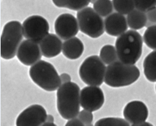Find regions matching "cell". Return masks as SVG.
Wrapping results in <instances>:
<instances>
[{"instance_id": "obj_12", "label": "cell", "mask_w": 156, "mask_h": 126, "mask_svg": "<svg viewBox=\"0 0 156 126\" xmlns=\"http://www.w3.org/2000/svg\"><path fill=\"white\" fill-rule=\"evenodd\" d=\"M18 60L25 66H32L42 58L40 46L34 41L25 40L21 43L17 52Z\"/></svg>"}, {"instance_id": "obj_21", "label": "cell", "mask_w": 156, "mask_h": 126, "mask_svg": "<svg viewBox=\"0 0 156 126\" xmlns=\"http://www.w3.org/2000/svg\"><path fill=\"white\" fill-rule=\"evenodd\" d=\"M93 9L100 16L107 17L112 13L113 2L110 0H98L93 3Z\"/></svg>"}, {"instance_id": "obj_10", "label": "cell", "mask_w": 156, "mask_h": 126, "mask_svg": "<svg viewBox=\"0 0 156 126\" xmlns=\"http://www.w3.org/2000/svg\"><path fill=\"white\" fill-rule=\"evenodd\" d=\"M104 102V93L99 86H87L81 91L80 103L84 110L96 111L102 107Z\"/></svg>"}, {"instance_id": "obj_2", "label": "cell", "mask_w": 156, "mask_h": 126, "mask_svg": "<svg viewBox=\"0 0 156 126\" xmlns=\"http://www.w3.org/2000/svg\"><path fill=\"white\" fill-rule=\"evenodd\" d=\"M143 38L136 31L129 30L116 38L115 48L119 60L123 63L134 65L142 54Z\"/></svg>"}, {"instance_id": "obj_1", "label": "cell", "mask_w": 156, "mask_h": 126, "mask_svg": "<svg viewBox=\"0 0 156 126\" xmlns=\"http://www.w3.org/2000/svg\"><path fill=\"white\" fill-rule=\"evenodd\" d=\"M80 88L76 83L62 84L57 90V108L66 120L76 119L80 112Z\"/></svg>"}, {"instance_id": "obj_30", "label": "cell", "mask_w": 156, "mask_h": 126, "mask_svg": "<svg viewBox=\"0 0 156 126\" xmlns=\"http://www.w3.org/2000/svg\"><path fill=\"white\" fill-rule=\"evenodd\" d=\"M132 126H154L151 123L148 122H143L142 124H135V125H132Z\"/></svg>"}, {"instance_id": "obj_29", "label": "cell", "mask_w": 156, "mask_h": 126, "mask_svg": "<svg viewBox=\"0 0 156 126\" xmlns=\"http://www.w3.org/2000/svg\"><path fill=\"white\" fill-rule=\"evenodd\" d=\"M60 78L62 82V84L64 83H67L71 82V77L69 74H68L67 73H62L60 75Z\"/></svg>"}, {"instance_id": "obj_20", "label": "cell", "mask_w": 156, "mask_h": 126, "mask_svg": "<svg viewBox=\"0 0 156 126\" xmlns=\"http://www.w3.org/2000/svg\"><path fill=\"white\" fill-rule=\"evenodd\" d=\"M100 57L106 64L110 65L118 61L119 58L115 47L112 45H105L100 51Z\"/></svg>"}, {"instance_id": "obj_5", "label": "cell", "mask_w": 156, "mask_h": 126, "mask_svg": "<svg viewBox=\"0 0 156 126\" xmlns=\"http://www.w3.org/2000/svg\"><path fill=\"white\" fill-rule=\"evenodd\" d=\"M23 28L18 21H11L4 26L1 36V57L12 59L17 54L23 40Z\"/></svg>"}, {"instance_id": "obj_15", "label": "cell", "mask_w": 156, "mask_h": 126, "mask_svg": "<svg viewBox=\"0 0 156 126\" xmlns=\"http://www.w3.org/2000/svg\"><path fill=\"white\" fill-rule=\"evenodd\" d=\"M43 56L47 58L56 57L62 51L63 44L57 35L50 34L39 44Z\"/></svg>"}, {"instance_id": "obj_25", "label": "cell", "mask_w": 156, "mask_h": 126, "mask_svg": "<svg viewBox=\"0 0 156 126\" xmlns=\"http://www.w3.org/2000/svg\"><path fill=\"white\" fill-rule=\"evenodd\" d=\"M134 2L136 9L145 13L156 8V0H135Z\"/></svg>"}, {"instance_id": "obj_18", "label": "cell", "mask_w": 156, "mask_h": 126, "mask_svg": "<svg viewBox=\"0 0 156 126\" xmlns=\"http://www.w3.org/2000/svg\"><path fill=\"white\" fill-rule=\"evenodd\" d=\"M128 26L133 31L142 29L145 27L147 23V18L146 13L135 9L126 17Z\"/></svg>"}, {"instance_id": "obj_4", "label": "cell", "mask_w": 156, "mask_h": 126, "mask_svg": "<svg viewBox=\"0 0 156 126\" xmlns=\"http://www.w3.org/2000/svg\"><path fill=\"white\" fill-rule=\"evenodd\" d=\"M29 74L37 85L47 92L57 90L62 85L54 66L45 61L41 60L31 66Z\"/></svg>"}, {"instance_id": "obj_19", "label": "cell", "mask_w": 156, "mask_h": 126, "mask_svg": "<svg viewBox=\"0 0 156 126\" xmlns=\"http://www.w3.org/2000/svg\"><path fill=\"white\" fill-rule=\"evenodd\" d=\"M53 3L58 8H65L74 11H80L87 7L91 1L87 0H54Z\"/></svg>"}, {"instance_id": "obj_28", "label": "cell", "mask_w": 156, "mask_h": 126, "mask_svg": "<svg viewBox=\"0 0 156 126\" xmlns=\"http://www.w3.org/2000/svg\"><path fill=\"white\" fill-rule=\"evenodd\" d=\"M65 126H85L78 119H74L68 121Z\"/></svg>"}, {"instance_id": "obj_9", "label": "cell", "mask_w": 156, "mask_h": 126, "mask_svg": "<svg viewBox=\"0 0 156 126\" xmlns=\"http://www.w3.org/2000/svg\"><path fill=\"white\" fill-rule=\"evenodd\" d=\"M47 117V112L44 106L34 104L29 106L18 116L16 125L42 126L45 123Z\"/></svg>"}, {"instance_id": "obj_22", "label": "cell", "mask_w": 156, "mask_h": 126, "mask_svg": "<svg viewBox=\"0 0 156 126\" xmlns=\"http://www.w3.org/2000/svg\"><path fill=\"white\" fill-rule=\"evenodd\" d=\"M112 2L117 13L123 15H128L135 8V2L132 0H113Z\"/></svg>"}, {"instance_id": "obj_27", "label": "cell", "mask_w": 156, "mask_h": 126, "mask_svg": "<svg viewBox=\"0 0 156 126\" xmlns=\"http://www.w3.org/2000/svg\"><path fill=\"white\" fill-rule=\"evenodd\" d=\"M146 16L147 18V21L156 25V8L152 9L151 10L146 13Z\"/></svg>"}, {"instance_id": "obj_34", "label": "cell", "mask_w": 156, "mask_h": 126, "mask_svg": "<svg viewBox=\"0 0 156 126\" xmlns=\"http://www.w3.org/2000/svg\"><path fill=\"white\" fill-rule=\"evenodd\" d=\"M155 91H156V85H155Z\"/></svg>"}, {"instance_id": "obj_31", "label": "cell", "mask_w": 156, "mask_h": 126, "mask_svg": "<svg viewBox=\"0 0 156 126\" xmlns=\"http://www.w3.org/2000/svg\"><path fill=\"white\" fill-rule=\"evenodd\" d=\"M47 122H49V123H54V118L52 115H47Z\"/></svg>"}, {"instance_id": "obj_16", "label": "cell", "mask_w": 156, "mask_h": 126, "mask_svg": "<svg viewBox=\"0 0 156 126\" xmlns=\"http://www.w3.org/2000/svg\"><path fill=\"white\" fill-rule=\"evenodd\" d=\"M84 52V45L77 37H73L63 43L62 53L67 59L75 60L80 58Z\"/></svg>"}, {"instance_id": "obj_3", "label": "cell", "mask_w": 156, "mask_h": 126, "mask_svg": "<svg viewBox=\"0 0 156 126\" xmlns=\"http://www.w3.org/2000/svg\"><path fill=\"white\" fill-rule=\"evenodd\" d=\"M140 76V70L136 66L117 61L106 67L104 82L113 88H120L131 85Z\"/></svg>"}, {"instance_id": "obj_24", "label": "cell", "mask_w": 156, "mask_h": 126, "mask_svg": "<svg viewBox=\"0 0 156 126\" xmlns=\"http://www.w3.org/2000/svg\"><path fill=\"white\" fill-rule=\"evenodd\" d=\"M94 126H130L125 119L120 117H106L98 121Z\"/></svg>"}, {"instance_id": "obj_32", "label": "cell", "mask_w": 156, "mask_h": 126, "mask_svg": "<svg viewBox=\"0 0 156 126\" xmlns=\"http://www.w3.org/2000/svg\"><path fill=\"white\" fill-rule=\"evenodd\" d=\"M42 126H57L54 123H49V122H45Z\"/></svg>"}, {"instance_id": "obj_6", "label": "cell", "mask_w": 156, "mask_h": 126, "mask_svg": "<svg viewBox=\"0 0 156 126\" xmlns=\"http://www.w3.org/2000/svg\"><path fill=\"white\" fill-rule=\"evenodd\" d=\"M106 67L98 56H91L81 64L79 74L86 85L100 86L105 81Z\"/></svg>"}, {"instance_id": "obj_7", "label": "cell", "mask_w": 156, "mask_h": 126, "mask_svg": "<svg viewBox=\"0 0 156 126\" xmlns=\"http://www.w3.org/2000/svg\"><path fill=\"white\" fill-rule=\"evenodd\" d=\"M77 20L80 31L91 38H98L105 31L103 18L90 6L77 12Z\"/></svg>"}, {"instance_id": "obj_11", "label": "cell", "mask_w": 156, "mask_h": 126, "mask_svg": "<svg viewBox=\"0 0 156 126\" xmlns=\"http://www.w3.org/2000/svg\"><path fill=\"white\" fill-rule=\"evenodd\" d=\"M54 28L57 35L65 41L74 37L80 31L77 20L69 13H63L58 16L55 22Z\"/></svg>"}, {"instance_id": "obj_8", "label": "cell", "mask_w": 156, "mask_h": 126, "mask_svg": "<svg viewBox=\"0 0 156 126\" xmlns=\"http://www.w3.org/2000/svg\"><path fill=\"white\" fill-rule=\"evenodd\" d=\"M23 36L27 40L40 44L48 35L49 24L45 18L40 15L28 17L22 25Z\"/></svg>"}, {"instance_id": "obj_14", "label": "cell", "mask_w": 156, "mask_h": 126, "mask_svg": "<svg viewBox=\"0 0 156 126\" xmlns=\"http://www.w3.org/2000/svg\"><path fill=\"white\" fill-rule=\"evenodd\" d=\"M105 30L110 35L119 37L127 31L128 23L124 15L113 13L105 19Z\"/></svg>"}, {"instance_id": "obj_33", "label": "cell", "mask_w": 156, "mask_h": 126, "mask_svg": "<svg viewBox=\"0 0 156 126\" xmlns=\"http://www.w3.org/2000/svg\"><path fill=\"white\" fill-rule=\"evenodd\" d=\"M85 126H94L92 124H87V125H85Z\"/></svg>"}, {"instance_id": "obj_17", "label": "cell", "mask_w": 156, "mask_h": 126, "mask_svg": "<svg viewBox=\"0 0 156 126\" xmlns=\"http://www.w3.org/2000/svg\"><path fill=\"white\" fill-rule=\"evenodd\" d=\"M144 73L150 82H156V50L150 52L143 62Z\"/></svg>"}, {"instance_id": "obj_23", "label": "cell", "mask_w": 156, "mask_h": 126, "mask_svg": "<svg viewBox=\"0 0 156 126\" xmlns=\"http://www.w3.org/2000/svg\"><path fill=\"white\" fill-rule=\"evenodd\" d=\"M143 41L150 49L156 50V25L147 28L143 35Z\"/></svg>"}, {"instance_id": "obj_13", "label": "cell", "mask_w": 156, "mask_h": 126, "mask_svg": "<svg viewBox=\"0 0 156 126\" xmlns=\"http://www.w3.org/2000/svg\"><path fill=\"white\" fill-rule=\"evenodd\" d=\"M125 119L132 125L146 122L149 116L147 105L142 101L134 100L126 105L123 111Z\"/></svg>"}, {"instance_id": "obj_26", "label": "cell", "mask_w": 156, "mask_h": 126, "mask_svg": "<svg viewBox=\"0 0 156 126\" xmlns=\"http://www.w3.org/2000/svg\"><path fill=\"white\" fill-rule=\"evenodd\" d=\"M77 119H79L83 124L87 125L91 124L93 120V115L92 112L86 110H81L77 116Z\"/></svg>"}]
</instances>
